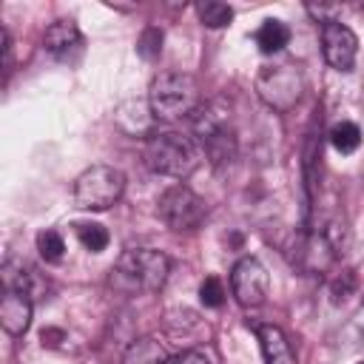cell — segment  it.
Wrapping results in <instances>:
<instances>
[{
	"instance_id": "cell-1",
	"label": "cell",
	"mask_w": 364,
	"mask_h": 364,
	"mask_svg": "<svg viewBox=\"0 0 364 364\" xmlns=\"http://www.w3.org/2000/svg\"><path fill=\"white\" fill-rule=\"evenodd\" d=\"M168 273H171V259L165 253L151 250V247H131L111 267L108 284L111 290L125 293V296H136V293L151 296L165 287Z\"/></svg>"
},
{
	"instance_id": "cell-2",
	"label": "cell",
	"mask_w": 364,
	"mask_h": 364,
	"mask_svg": "<svg viewBox=\"0 0 364 364\" xmlns=\"http://www.w3.org/2000/svg\"><path fill=\"white\" fill-rule=\"evenodd\" d=\"M148 108H151V117L162 119V122H176V119L193 117L202 108L196 80L185 71L156 74L148 88Z\"/></svg>"
},
{
	"instance_id": "cell-3",
	"label": "cell",
	"mask_w": 364,
	"mask_h": 364,
	"mask_svg": "<svg viewBox=\"0 0 364 364\" xmlns=\"http://www.w3.org/2000/svg\"><path fill=\"white\" fill-rule=\"evenodd\" d=\"M142 156L154 173L171 176V179H188L202 162V148L191 134L159 131L148 136Z\"/></svg>"
},
{
	"instance_id": "cell-4",
	"label": "cell",
	"mask_w": 364,
	"mask_h": 364,
	"mask_svg": "<svg viewBox=\"0 0 364 364\" xmlns=\"http://www.w3.org/2000/svg\"><path fill=\"white\" fill-rule=\"evenodd\" d=\"M341 247H344V228L338 222H321L304 228L296 236V245L290 247V262L304 276H321L336 264Z\"/></svg>"
},
{
	"instance_id": "cell-5",
	"label": "cell",
	"mask_w": 364,
	"mask_h": 364,
	"mask_svg": "<svg viewBox=\"0 0 364 364\" xmlns=\"http://www.w3.org/2000/svg\"><path fill=\"white\" fill-rule=\"evenodd\" d=\"M193 139L202 148V156L213 165V168H225L236 159L239 142H236V131L228 122V114L213 108V105H202L193 117Z\"/></svg>"
},
{
	"instance_id": "cell-6",
	"label": "cell",
	"mask_w": 364,
	"mask_h": 364,
	"mask_svg": "<svg viewBox=\"0 0 364 364\" xmlns=\"http://www.w3.org/2000/svg\"><path fill=\"white\" fill-rule=\"evenodd\" d=\"M125 191V173L114 165H91L74 182V205L82 210H108Z\"/></svg>"
},
{
	"instance_id": "cell-7",
	"label": "cell",
	"mask_w": 364,
	"mask_h": 364,
	"mask_svg": "<svg viewBox=\"0 0 364 364\" xmlns=\"http://www.w3.org/2000/svg\"><path fill=\"white\" fill-rule=\"evenodd\" d=\"M256 94L276 114H287L299 105L304 94V74L290 63L264 65L256 77Z\"/></svg>"
},
{
	"instance_id": "cell-8",
	"label": "cell",
	"mask_w": 364,
	"mask_h": 364,
	"mask_svg": "<svg viewBox=\"0 0 364 364\" xmlns=\"http://www.w3.org/2000/svg\"><path fill=\"white\" fill-rule=\"evenodd\" d=\"M156 216L171 228V230H196L205 216V199L199 193H193L188 185H171L168 191H162V196L156 199Z\"/></svg>"
},
{
	"instance_id": "cell-9",
	"label": "cell",
	"mask_w": 364,
	"mask_h": 364,
	"mask_svg": "<svg viewBox=\"0 0 364 364\" xmlns=\"http://www.w3.org/2000/svg\"><path fill=\"white\" fill-rule=\"evenodd\" d=\"M267 270L259 259L242 256L230 270V290L242 307H259L267 299Z\"/></svg>"
},
{
	"instance_id": "cell-10",
	"label": "cell",
	"mask_w": 364,
	"mask_h": 364,
	"mask_svg": "<svg viewBox=\"0 0 364 364\" xmlns=\"http://www.w3.org/2000/svg\"><path fill=\"white\" fill-rule=\"evenodd\" d=\"M321 51L330 68L336 71H353L355 57H358V37L350 26L333 20L321 26Z\"/></svg>"
},
{
	"instance_id": "cell-11",
	"label": "cell",
	"mask_w": 364,
	"mask_h": 364,
	"mask_svg": "<svg viewBox=\"0 0 364 364\" xmlns=\"http://www.w3.org/2000/svg\"><path fill=\"white\" fill-rule=\"evenodd\" d=\"M43 48L57 60H74L82 51V34L74 20H54L43 34Z\"/></svg>"
},
{
	"instance_id": "cell-12",
	"label": "cell",
	"mask_w": 364,
	"mask_h": 364,
	"mask_svg": "<svg viewBox=\"0 0 364 364\" xmlns=\"http://www.w3.org/2000/svg\"><path fill=\"white\" fill-rule=\"evenodd\" d=\"M0 324L9 336L20 338L26 336V330L31 327V299L23 293H9L0 301Z\"/></svg>"
},
{
	"instance_id": "cell-13",
	"label": "cell",
	"mask_w": 364,
	"mask_h": 364,
	"mask_svg": "<svg viewBox=\"0 0 364 364\" xmlns=\"http://www.w3.org/2000/svg\"><path fill=\"white\" fill-rule=\"evenodd\" d=\"M256 338L264 355V364H296V353L290 338L279 324H256Z\"/></svg>"
},
{
	"instance_id": "cell-14",
	"label": "cell",
	"mask_w": 364,
	"mask_h": 364,
	"mask_svg": "<svg viewBox=\"0 0 364 364\" xmlns=\"http://www.w3.org/2000/svg\"><path fill=\"white\" fill-rule=\"evenodd\" d=\"M253 40H256V46H259L262 54H276V51H282L290 43V28L282 20H264L256 28V37Z\"/></svg>"
},
{
	"instance_id": "cell-15",
	"label": "cell",
	"mask_w": 364,
	"mask_h": 364,
	"mask_svg": "<svg viewBox=\"0 0 364 364\" xmlns=\"http://www.w3.org/2000/svg\"><path fill=\"white\" fill-rule=\"evenodd\" d=\"M3 287L9 293H23L31 299V284H34V270L26 267L23 262H14V259H6L3 262Z\"/></svg>"
},
{
	"instance_id": "cell-16",
	"label": "cell",
	"mask_w": 364,
	"mask_h": 364,
	"mask_svg": "<svg viewBox=\"0 0 364 364\" xmlns=\"http://www.w3.org/2000/svg\"><path fill=\"white\" fill-rule=\"evenodd\" d=\"M165 361H168V355L159 347V341H154V338H136L125 350V358H122V364H165Z\"/></svg>"
},
{
	"instance_id": "cell-17",
	"label": "cell",
	"mask_w": 364,
	"mask_h": 364,
	"mask_svg": "<svg viewBox=\"0 0 364 364\" xmlns=\"http://www.w3.org/2000/svg\"><path fill=\"white\" fill-rule=\"evenodd\" d=\"M330 145L338 151V154H353L358 145H361V128L355 122H336L330 128Z\"/></svg>"
},
{
	"instance_id": "cell-18",
	"label": "cell",
	"mask_w": 364,
	"mask_h": 364,
	"mask_svg": "<svg viewBox=\"0 0 364 364\" xmlns=\"http://www.w3.org/2000/svg\"><path fill=\"white\" fill-rule=\"evenodd\" d=\"M196 14H199V23L208 26V28H222L233 20V9L228 3H219V0L196 3Z\"/></svg>"
},
{
	"instance_id": "cell-19",
	"label": "cell",
	"mask_w": 364,
	"mask_h": 364,
	"mask_svg": "<svg viewBox=\"0 0 364 364\" xmlns=\"http://www.w3.org/2000/svg\"><path fill=\"white\" fill-rule=\"evenodd\" d=\"M77 239H80V245H82L85 250H91V253H102V250L108 247V242H111L108 230H105L102 225H97V222H82V225H77Z\"/></svg>"
},
{
	"instance_id": "cell-20",
	"label": "cell",
	"mask_w": 364,
	"mask_h": 364,
	"mask_svg": "<svg viewBox=\"0 0 364 364\" xmlns=\"http://www.w3.org/2000/svg\"><path fill=\"white\" fill-rule=\"evenodd\" d=\"M355 284H358V279H355V270L344 267V270L333 273V276H330V282H327V290H330V301H333V304H341V301H347V296H353Z\"/></svg>"
},
{
	"instance_id": "cell-21",
	"label": "cell",
	"mask_w": 364,
	"mask_h": 364,
	"mask_svg": "<svg viewBox=\"0 0 364 364\" xmlns=\"http://www.w3.org/2000/svg\"><path fill=\"white\" fill-rule=\"evenodd\" d=\"M37 250L46 262H60L65 253V242L57 230H40L37 233Z\"/></svg>"
},
{
	"instance_id": "cell-22",
	"label": "cell",
	"mask_w": 364,
	"mask_h": 364,
	"mask_svg": "<svg viewBox=\"0 0 364 364\" xmlns=\"http://www.w3.org/2000/svg\"><path fill=\"white\" fill-rule=\"evenodd\" d=\"M136 51H139L142 60H156L159 51H162V28L148 26V28L139 34V40H136Z\"/></svg>"
},
{
	"instance_id": "cell-23",
	"label": "cell",
	"mask_w": 364,
	"mask_h": 364,
	"mask_svg": "<svg viewBox=\"0 0 364 364\" xmlns=\"http://www.w3.org/2000/svg\"><path fill=\"white\" fill-rule=\"evenodd\" d=\"M199 301L205 307H222V301H225V284H222L219 276H208L199 284Z\"/></svg>"
},
{
	"instance_id": "cell-24",
	"label": "cell",
	"mask_w": 364,
	"mask_h": 364,
	"mask_svg": "<svg viewBox=\"0 0 364 364\" xmlns=\"http://www.w3.org/2000/svg\"><path fill=\"white\" fill-rule=\"evenodd\" d=\"M165 364H210V358L205 353H199V350H185V353L171 355Z\"/></svg>"
},
{
	"instance_id": "cell-25",
	"label": "cell",
	"mask_w": 364,
	"mask_h": 364,
	"mask_svg": "<svg viewBox=\"0 0 364 364\" xmlns=\"http://www.w3.org/2000/svg\"><path fill=\"white\" fill-rule=\"evenodd\" d=\"M0 51H3V71H11V37L9 28H0Z\"/></svg>"
},
{
	"instance_id": "cell-26",
	"label": "cell",
	"mask_w": 364,
	"mask_h": 364,
	"mask_svg": "<svg viewBox=\"0 0 364 364\" xmlns=\"http://www.w3.org/2000/svg\"><path fill=\"white\" fill-rule=\"evenodd\" d=\"M358 364H364V358H361V361H358Z\"/></svg>"
}]
</instances>
